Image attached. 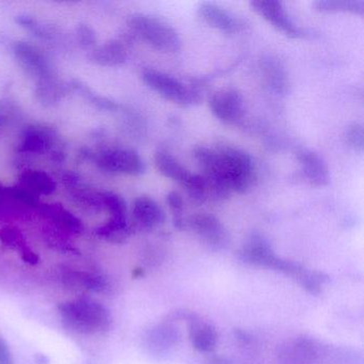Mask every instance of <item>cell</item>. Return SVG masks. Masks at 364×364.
<instances>
[{"instance_id": "52a82bcc", "label": "cell", "mask_w": 364, "mask_h": 364, "mask_svg": "<svg viewBox=\"0 0 364 364\" xmlns=\"http://www.w3.org/2000/svg\"><path fill=\"white\" fill-rule=\"evenodd\" d=\"M14 54L21 67L27 73L39 78V80L56 76L50 59L38 46L28 42H16Z\"/></svg>"}, {"instance_id": "83f0119b", "label": "cell", "mask_w": 364, "mask_h": 364, "mask_svg": "<svg viewBox=\"0 0 364 364\" xmlns=\"http://www.w3.org/2000/svg\"><path fill=\"white\" fill-rule=\"evenodd\" d=\"M16 22L22 25L25 28L28 29L29 31L33 33L36 37L41 38L43 40L52 39L53 33H50V29L42 24H39L37 21L33 20L31 16H20L16 18Z\"/></svg>"}, {"instance_id": "8fae6325", "label": "cell", "mask_w": 364, "mask_h": 364, "mask_svg": "<svg viewBox=\"0 0 364 364\" xmlns=\"http://www.w3.org/2000/svg\"><path fill=\"white\" fill-rule=\"evenodd\" d=\"M182 341V332L176 323L165 319L151 327L144 336V345L151 353H161L178 346Z\"/></svg>"}, {"instance_id": "d4e9b609", "label": "cell", "mask_w": 364, "mask_h": 364, "mask_svg": "<svg viewBox=\"0 0 364 364\" xmlns=\"http://www.w3.org/2000/svg\"><path fill=\"white\" fill-rule=\"evenodd\" d=\"M183 188L186 191L191 202L198 205L203 204L208 200V186L201 174H191V178Z\"/></svg>"}, {"instance_id": "ac0fdd59", "label": "cell", "mask_w": 364, "mask_h": 364, "mask_svg": "<svg viewBox=\"0 0 364 364\" xmlns=\"http://www.w3.org/2000/svg\"><path fill=\"white\" fill-rule=\"evenodd\" d=\"M52 144V135L42 127H28L21 142V152L40 153L48 150Z\"/></svg>"}, {"instance_id": "5bb4252c", "label": "cell", "mask_w": 364, "mask_h": 364, "mask_svg": "<svg viewBox=\"0 0 364 364\" xmlns=\"http://www.w3.org/2000/svg\"><path fill=\"white\" fill-rule=\"evenodd\" d=\"M297 159L302 174L312 186L323 187L329 183V169L317 153L306 149L297 152Z\"/></svg>"}, {"instance_id": "e0dca14e", "label": "cell", "mask_w": 364, "mask_h": 364, "mask_svg": "<svg viewBox=\"0 0 364 364\" xmlns=\"http://www.w3.org/2000/svg\"><path fill=\"white\" fill-rule=\"evenodd\" d=\"M125 46L119 41H109L99 48H93L90 60L102 67H118L127 61Z\"/></svg>"}, {"instance_id": "484cf974", "label": "cell", "mask_w": 364, "mask_h": 364, "mask_svg": "<svg viewBox=\"0 0 364 364\" xmlns=\"http://www.w3.org/2000/svg\"><path fill=\"white\" fill-rule=\"evenodd\" d=\"M168 206H169L170 212L172 214V219H173V225L176 229L186 230L187 229V219L184 218V201L180 193L176 191H171L168 193L166 198Z\"/></svg>"}, {"instance_id": "4dcf8cb0", "label": "cell", "mask_w": 364, "mask_h": 364, "mask_svg": "<svg viewBox=\"0 0 364 364\" xmlns=\"http://www.w3.org/2000/svg\"><path fill=\"white\" fill-rule=\"evenodd\" d=\"M55 214H57V219H58L65 228L71 230V231L80 232V230H82V225L80 219L76 218L75 216H73L71 213L65 210V208H57V210H55Z\"/></svg>"}, {"instance_id": "7402d4cb", "label": "cell", "mask_w": 364, "mask_h": 364, "mask_svg": "<svg viewBox=\"0 0 364 364\" xmlns=\"http://www.w3.org/2000/svg\"><path fill=\"white\" fill-rule=\"evenodd\" d=\"M314 7L321 12H350L363 16V0H317Z\"/></svg>"}, {"instance_id": "d6986e66", "label": "cell", "mask_w": 364, "mask_h": 364, "mask_svg": "<svg viewBox=\"0 0 364 364\" xmlns=\"http://www.w3.org/2000/svg\"><path fill=\"white\" fill-rule=\"evenodd\" d=\"M23 188L35 193L50 195L56 191V183L46 172L40 170H28L21 178Z\"/></svg>"}, {"instance_id": "4fadbf2b", "label": "cell", "mask_w": 364, "mask_h": 364, "mask_svg": "<svg viewBox=\"0 0 364 364\" xmlns=\"http://www.w3.org/2000/svg\"><path fill=\"white\" fill-rule=\"evenodd\" d=\"M188 336L191 345L201 353H213L218 346L219 336L216 327L196 315L188 323Z\"/></svg>"}, {"instance_id": "44dd1931", "label": "cell", "mask_w": 364, "mask_h": 364, "mask_svg": "<svg viewBox=\"0 0 364 364\" xmlns=\"http://www.w3.org/2000/svg\"><path fill=\"white\" fill-rule=\"evenodd\" d=\"M67 86L59 82L56 76L53 77L44 78L38 82L37 95L38 99L44 105H53L63 99V95L68 93Z\"/></svg>"}, {"instance_id": "d6a6232c", "label": "cell", "mask_w": 364, "mask_h": 364, "mask_svg": "<svg viewBox=\"0 0 364 364\" xmlns=\"http://www.w3.org/2000/svg\"><path fill=\"white\" fill-rule=\"evenodd\" d=\"M204 364H233V361L225 355H212L204 362Z\"/></svg>"}, {"instance_id": "2e32d148", "label": "cell", "mask_w": 364, "mask_h": 364, "mask_svg": "<svg viewBox=\"0 0 364 364\" xmlns=\"http://www.w3.org/2000/svg\"><path fill=\"white\" fill-rule=\"evenodd\" d=\"M154 164L157 171L161 176L178 183L182 187L186 185L189 178H191V174H193L173 155L170 154L167 151H157L155 153Z\"/></svg>"}, {"instance_id": "7c38bea8", "label": "cell", "mask_w": 364, "mask_h": 364, "mask_svg": "<svg viewBox=\"0 0 364 364\" xmlns=\"http://www.w3.org/2000/svg\"><path fill=\"white\" fill-rule=\"evenodd\" d=\"M237 257L242 263L269 269L277 255L267 240L261 234L255 233L238 250Z\"/></svg>"}, {"instance_id": "9c48e42d", "label": "cell", "mask_w": 364, "mask_h": 364, "mask_svg": "<svg viewBox=\"0 0 364 364\" xmlns=\"http://www.w3.org/2000/svg\"><path fill=\"white\" fill-rule=\"evenodd\" d=\"M165 221V212L152 198L141 196L134 202L131 225L133 229L150 233L161 227Z\"/></svg>"}, {"instance_id": "9a60e30c", "label": "cell", "mask_w": 364, "mask_h": 364, "mask_svg": "<svg viewBox=\"0 0 364 364\" xmlns=\"http://www.w3.org/2000/svg\"><path fill=\"white\" fill-rule=\"evenodd\" d=\"M198 16L213 28L225 33H235L240 28L237 20L227 10L214 3H201L198 7Z\"/></svg>"}, {"instance_id": "603a6c76", "label": "cell", "mask_w": 364, "mask_h": 364, "mask_svg": "<svg viewBox=\"0 0 364 364\" xmlns=\"http://www.w3.org/2000/svg\"><path fill=\"white\" fill-rule=\"evenodd\" d=\"M264 70H265V78L267 80L268 86L274 92H287V88L289 87V80H287L284 68L280 65V63L269 59V60L266 61Z\"/></svg>"}, {"instance_id": "30bf717a", "label": "cell", "mask_w": 364, "mask_h": 364, "mask_svg": "<svg viewBox=\"0 0 364 364\" xmlns=\"http://www.w3.org/2000/svg\"><path fill=\"white\" fill-rule=\"evenodd\" d=\"M251 8L264 20L267 21L274 28L287 35V37L298 38L301 31L298 28L289 18L284 6L274 0H255L251 1Z\"/></svg>"}, {"instance_id": "277c9868", "label": "cell", "mask_w": 364, "mask_h": 364, "mask_svg": "<svg viewBox=\"0 0 364 364\" xmlns=\"http://www.w3.org/2000/svg\"><path fill=\"white\" fill-rule=\"evenodd\" d=\"M142 80L153 91L167 101L180 106H193L201 102L202 97L197 89L187 87L173 76L154 69L142 72Z\"/></svg>"}, {"instance_id": "f546056e", "label": "cell", "mask_w": 364, "mask_h": 364, "mask_svg": "<svg viewBox=\"0 0 364 364\" xmlns=\"http://www.w3.org/2000/svg\"><path fill=\"white\" fill-rule=\"evenodd\" d=\"M78 42L80 46L84 48H95L97 43V36L92 28L87 25H80L76 29Z\"/></svg>"}, {"instance_id": "ba28073f", "label": "cell", "mask_w": 364, "mask_h": 364, "mask_svg": "<svg viewBox=\"0 0 364 364\" xmlns=\"http://www.w3.org/2000/svg\"><path fill=\"white\" fill-rule=\"evenodd\" d=\"M210 108L219 121L232 124L240 121L244 116V97L237 89H220L210 97Z\"/></svg>"}, {"instance_id": "1f68e13d", "label": "cell", "mask_w": 364, "mask_h": 364, "mask_svg": "<svg viewBox=\"0 0 364 364\" xmlns=\"http://www.w3.org/2000/svg\"><path fill=\"white\" fill-rule=\"evenodd\" d=\"M0 364H16L7 342L0 336Z\"/></svg>"}, {"instance_id": "f1b7e54d", "label": "cell", "mask_w": 364, "mask_h": 364, "mask_svg": "<svg viewBox=\"0 0 364 364\" xmlns=\"http://www.w3.org/2000/svg\"><path fill=\"white\" fill-rule=\"evenodd\" d=\"M280 364H312L297 348L293 343L285 346L279 355Z\"/></svg>"}, {"instance_id": "4316f807", "label": "cell", "mask_w": 364, "mask_h": 364, "mask_svg": "<svg viewBox=\"0 0 364 364\" xmlns=\"http://www.w3.org/2000/svg\"><path fill=\"white\" fill-rule=\"evenodd\" d=\"M345 141L357 152H363V127L360 123H353L344 134Z\"/></svg>"}, {"instance_id": "cb8c5ba5", "label": "cell", "mask_w": 364, "mask_h": 364, "mask_svg": "<svg viewBox=\"0 0 364 364\" xmlns=\"http://www.w3.org/2000/svg\"><path fill=\"white\" fill-rule=\"evenodd\" d=\"M70 87L73 88L74 90L77 91L78 93H80L82 97H84L87 101L90 102L92 105H95L99 109L107 110V112H116V110L119 109V105L116 102L93 92L89 87L82 84L80 82H77V80H74Z\"/></svg>"}, {"instance_id": "8992f818", "label": "cell", "mask_w": 364, "mask_h": 364, "mask_svg": "<svg viewBox=\"0 0 364 364\" xmlns=\"http://www.w3.org/2000/svg\"><path fill=\"white\" fill-rule=\"evenodd\" d=\"M187 229H191L204 245L213 250H221L229 245L228 230L214 215L200 213L189 217Z\"/></svg>"}, {"instance_id": "6da1fadb", "label": "cell", "mask_w": 364, "mask_h": 364, "mask_svg": "<svg viewBox=\"0 0 364 364\" xmlns=\"http://www.w3.org/2000/svg\"><path fill=\"white\" fill-rule=\"evenodd\" d=\"M65 329L82 336H100L109 332L112 316L107 306L92 298H76L58 306Z\"/></svg>"}, {"instance_id": "3957f363", "label": "cell", "mask_w": 364, "mask_h": 364, "mask_svg": "<svg viewBox=\"0 0 364 364\" xmlns=\"http://www.w3.org/2000/svg\"><path fill=\"white\" fill-rule=\"evenodd\" d=\"M127 24L136 36L159 52L176 53L182 48V39L178 31L159 16L134 14L129 16Z\"/></svg>"}, {"instance_id": "5b68a950", "label": "cell", "mask_w": 364, "mask_h": 364, "mask_svg": "<svg viewBox=\"0 0 364 364\" xmlns=\"http://www.w3.org/2000/svg\"><path fill=\"white\" fill-rule=\"evenodd\" d=\"M95 164L106 172L137 176L144 172V164L137 152L131 149L114 148L102 151L95 156Z\"/></svg>"}, {"instance_id": "7a4b0ae2", "label": "cell", "mask_w": 364, "mask_h": 364, "mask_svg": "<svg viewBox=\"0 0 364 364\" xmlns=\"http://www.w3.org/2000/svg\"><path fill=\"white\" fill-rule=\"evenodd\" d=\"M217 163L221 176L231 193H247L257 180V170L252 157L230 146L216 148Z\"/></svg>"}, {"instance_id": "ffe728a7", "label": "cell", "mask_w": 364, "mask_h": 364, "mask_svg": "<svg viewBox=\"0 0 364 364\" xmlns=\"http://www.w3.org/2000/svg\"><path fill=\"white\" fill-rule=\"evenodd\" d=\"M65 278L69 281L70 284L75 285L80 289L88 291L104 293L110 287L109 281L102 274H91L85 272H69Z\"/></svg>"}]
</instances>
